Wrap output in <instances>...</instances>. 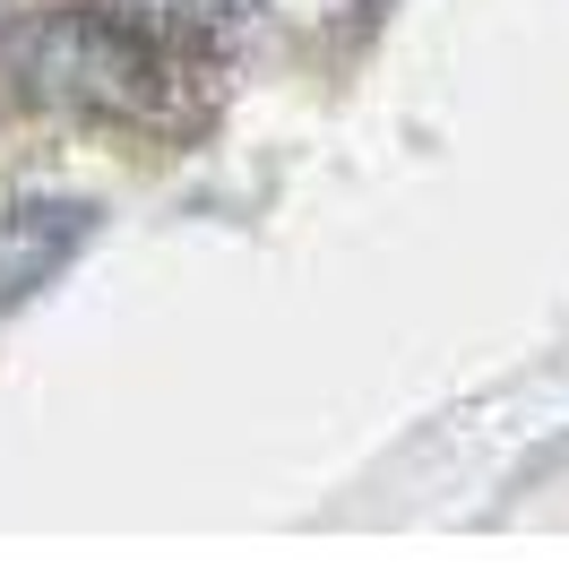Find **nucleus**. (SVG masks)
<instances>
[{
    "label": "nucleus",
    "mask_w": 569,
    "mask_h": 569,
    "mask_svg": "<svg viewBox=\"0 0 569 569\" xmlns=\"http://www.w3.org/2000/svg\"><path fill=\"white\" fill-rule=\"evenodd\" d=\"M9 70L52 112H104V121H121V112H139L156 96V43L87 0V9L36 18L18 36V52H9Z\"/></svg>",
    "instance_id": "f257e3e1"
},
{
    "label": "nucleus",
    "mask_w": 569,
    "mask_h": 569,
    "mask_svg": "<svg viewBox=\"0 0 569 569\" xmlns=\"http://www.w3.org/2000/svg\"><path fill=\"white\" fill-rule=\"evenodd\" d=\"M87 224H96V208H78V199H27L0 216V302L52 284V268L87 242Z\"/></svg>",
    "instance_id": "f03ea898"
},
{
    "label": "nucleus",
    "mask_w": 569,
    "mask_h": 569,
    "mask_svg": "<svg viewBox=\"0 0 569 569\" xmlns=\"http://www.w3.org/2000/svg\"><path fill=\"white\" fill-rule=\"evenodd\" d=\"M96 9H112V18L139 27V36H199V27H216L233 0H96Z\"/></svg>",
    "instance_id": "7ed1b4c3"
}]
</instances>
